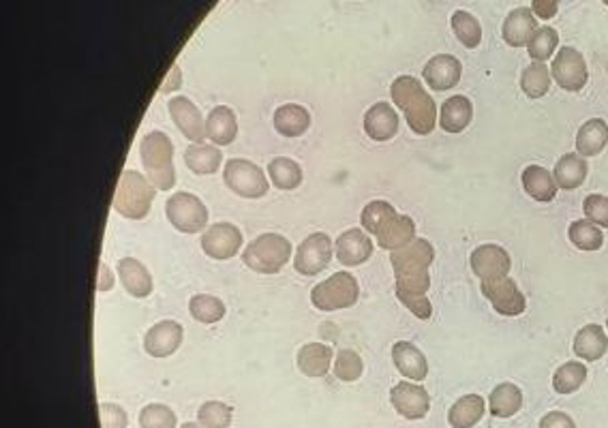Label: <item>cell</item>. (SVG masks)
Instances as JSON below:
<instances>
[{
	"label": "cell",
	"mask_w": 608,
	"mask_h": 428,
	"mask_svg": "<svg viewBox=\"0 0 608 428\" xmlns=\"http://www.w3.org/2000/svg\"><path fill=\"white\" fill-rule=\"evenodd\" d=\"M392 101L403 109L409 129L418 135H428L437 125V106L414 75H398L390 86Z\"/></svg>",
	"instance_id": "6da1fadb"
},
{
	"label": "cell",
	"mask_w": 608,
	"mask_h": 428,
	"mask_svg": "<svg viewBox=\"0 0 608 428\" xmlns=\"http://www.w3.org/2000/svg\"><path fill=\"white\" fill-rule=\"evenodd\" d=\"M142 163L146 167V178L156 189H172L176 184L173 170V144L164 131L153 129L140 142Z\"/></svg>",
	"instance_id": "7a4b0ae2"
},
{
	"label": "cell",
	"mask_w": 608,
	"mask_h": 428,
	"mask_svg": "<svg viewBox=\"0 0 608 428\" xmlns=\"http://www.w3.org/2000/svg\"><path fill=\"white\" fill-rule=\"evenodd\" d=\"M154 195L156 187L144 176V173L136 170H125L120 173L118 184H116L112 206L114 210L123 214V217L144 219L150 212Z\"/></svg>",
	"instance_id": "3957f363"
},
{
	"label": "cell",
	"mask_w": 608,
	"mask_h": 428,
	"mask_svg": "<svg viewBox=\"0 0 608 428\" xmlns=\"http://www.w3.org/2000/svg\"><path fill=\"white\" fill-rule=\"evenodd\" d=\"M289 257H292V242L285 236L275 234V231L259 234L257 238L248 242L245 253H242V259H245L248 268L262 272V274L279 272L287 264Z\"/></svg>",
	"instance_id": "277c9868"
},
{
	"label": "cell",
	"mask_w": 608,
	"mask_h": 428,
	"mask_svg": "<svg viewBox=\"0 0 608 428\" xmlns=\"http://www.w3.org/2000/svg\"><path fill=\"white\" fill-rule=\"evenodd\" d=\"M358 293H360V285H358L356 276L351 272L341 270L311 289V302L320 311H339L354 304Z\"/></svg>",
	"instance_id": "5b68a950"
},
{
	"label": "cell",
	"mask_w": 608,
	"mask_h": 428,
	"mask_svg": "<svg viewBox=\"0 0 608 428\" xmlns=\"http://www.w3.org/2000/svg\"><path fill=\"white\" fill-rule=\"evenodd\" d=\"M165 214L173 228L184 234H195V231L204 229L208 223V208L204 201L189 191H176L170 195L165 201Z\"/></svg>",
	"instance_id": "8992f818"
},
{
	"label": "cell",
	"mask_w": 608,
	"mask_h": 428,
	"mask_svg": "<svg viewBox=\"0 0 608 428\" xmlns=\"http://www.w3.org/2000/svg\"><path fill=\"white\" fill-rule=\"evenodd\" d=\"M223 181L242 198H262L270 189L266 172L248 159H229L225 163Z\"/></svg>",
	"instance_id": "52a82bcc"
},
{
	"label": "cell",
	"mask_w": 608,
	"mask_h": 428,
	"mask_svg": "<svg viewBox=\"0 0 608 428\" xmlns=\"http://www.w3.org/2000/svg\"><path fill=\"white\" fill-rule=\"evenodd\" d=\"M551 73L555 82L567 92H578L587 86L589 71L583 54L575 48H561L553 58Z\"/></svg>",
	"instance_id": "ba28073f"
},
{
	"label": "cell",
	"mask_w": 608,
	"mask_h": 428,
	"mask_svg": "<svg viewBox=\"0 0 608 428\" xmlns=\"http://www.w3.org/2000/svg\"><path fill=\"white\" fill-rule=\"evenodd\" d=\"M332 240L323 231H315V234L306 236V238L298 245L296 257H294V268L300 274H317L322 272L332 259Z\"/></svg>",
	"instance_id": "9c48e42d"
},
{
	"label": "cell",
	"mask_w": 608,
	"mask_h": 428,
	"mask_svg": "<svg viewBox=\"0 0 608 428\" xmlns=\"http://www.w3.org/2000/svg\"><path fill=\"white\" fill-rule=\"evenodd\" d=\"M482 293L491 300L493 309L500 315L517 317L525 313V296L520 292L517 283L510 276H501V279L482 281Z\"/></svg>",
	"instance_id": "30bf717a"
},
{
	"label": "cell",
	"mask_w": 608,
	"mask_h": 428,
	"mask_svg": "<svg viewBox=\"0 0 608 428\" xmlns=\"http://www.w3.org/2000/svg\"><path fill=\"white\" fill-rule=\"evenodd\" d=\"M242 231L234 223H212L201 234V248L214 259H229L239 253Z\"/></svg>",
	"instance_id": "8fae6325"
},
{
	"label": "cell",
	"mask_w": 608,
	"mask_h": 428,
	"mask_svg": "<svg viewBox=\"0 0 608 428\" xmlns=\"http://www.w3.org/2000/svg\"><path fill=\"white\" fill-rule=\"evenodd\" d=\"M167 109H170L172 120L176 123L178 129L184 133V137H189L193 144H200L206 137V120L201 116L200 107L195 106L189 97L184 95H176L172 97L170 103H167Z\"/></svg>",
	"instance_id": "7c38bea8"
},
{
	"label": "cell",
	"mask_w": 608,
	"mask_h": 428,
	"mask_svg": "<svg viewBox=\"0 0 608 428\" xmlns=\"http://www.w3.org/2000/svg\"><path fill=\"white\" fill-rule=\"evenodd\" d=\"M469 262H472L473 274H478L482 281H493L501 279V276H508L510 265H512L508 251L500 245H480L472 251Z\"/></svg>",
	"instance_id": "4fadbf2b"
},
{
	"label": "cell",
	"mask_w": 608,
	"mask_h": 428,
	"mask_svg": "<svg viewBox=\"0 0 608 428\" xmlns=\"http://www.w3.org/2000/svg\"><path fill=\"white\" fill-rule=\"evenodd\" d=\"M390 401L395 405V409L403 418L407 420H422L428 414V392L418 384H411V381H401L392 387Z\"/></svg>",
	"instance_id": "5bb4252c"
},
{
	"label": "cell",
	"mask_w": 608,
	"mask_h": 428,
	"mask_svg": "<svg viewBox=\"0 0 608 428\" xmlns=\"http://www.w3.org/2000/svg\"><path fill=\"white\" fill-rule=\"evenodd\" d=\"M182 334L184 330L178 321L173 320L156 321L154 326H150L146 337H144V347H146L150 356L165 358L181 347Z\"/></svg>",
	"instance_id": "9a60e30c"
},
{
	"label": "cell",
	"mask_w": 608,
	"mask_h": 428,
	"mask_svg": "<svg viewBox=\"0 0 608 428\" xmlns=\"http://www.w3.org/2000/svg\"><path fill=\"white\" fill-rule=\"evenodd\" d=\"M435 259V248L426 238H414L409 245H405L397 251H392L390 262L395 268V274L398 272H414V270H428V265Z\"/></svg>",
	"instance_id": "2e32d148"
},
{
	"label": "cell",
	"mask_w": 608,
	"mask_h": 428,
	"mask_svg": "<svg viewBox=\"0 0 608 428\" xmlns=\"http://www.w3.org/2000/svg\"><path fill=\"white\" fill-rule=\"evenodd\" d=\"M463 73L461 60L453 54H437L426 62L422 69L425 82L431 86L433 90H448L459 84Z\"/></svg>",
	"instance_id": "e0dca14e"
},
{
	"label": "cell",
	"mask_w": 608,
	"mask_h": 428,
	"mask_svg": "<svg viewBox=\"0 0 608 428\" xmlns=\"http://www.w3.org/2000/svg\"><path fill=\"white\" fill-rule=\"evenodd\" d=\"M334 251H337V259L343 265H358L364 264L373 253V240L364 229L351 228L345 229L334 242Z\"/></svg>",
	"instance_id": "ac0fdd59"
},
{
	"label": "cell",
	"mask_w": 608,
	"mask_h": 428,
	"mask_svg": "<svg viewBox=\"0 0 608 428\" xmlns=\"http://www.w3.org/2000/svg\"><path fill=\"white\" fill-rule=\"evenodd\" d=\"M364 131L375 142H388L397 135L398 131V114L395 107L386 101L373 103L367 112H364Z\"/></svg>",
	"instance_id": "d6986e66"
},
{
	"label": "cell",
	"mask_w": 608,
	"mask_h": 428,
	"mask_svg": "<svg viewBox=\"0 0 608 428\" xmlns=\"http://www.w3.org/2000/svg\"><path fill=\"white\" fill-rule=\"evenodd\" d=\"M536 31H538V20L536 15L531 14L529 7H517L510 11L501 28L503 39H506V43L512 45V48H523V45L529 43V39L534 37Z\"/></svg>",
	"instance_id": "ffe728a7"
},
{
	"label": "cell",
	"mask_w": 608,
	"mask_h": 428,
	"mask_svg": "<svg viewBox=\"0 0 608 428\" xmlns=\"http://www.w3.org/2000/svg\"><path fill=\"white\" fill-rule=\"evenodd\" d=\"M392 360H395L398 373L411 381L426 379L428 362L422 351L409 340H397L392 345Z\"/></svg>",
	"instance_id": "44dd1931"
},
{
	"label": "cell",
	"mask_w": 608,
	"mask_h": 428,
	"mask_svg": "<svg viewBox=\"0 0 608 428\" xmlns=\"http://www.w3.org/2000/svg\"><path fill=\"white\" fill-rule=\"evenodd\" d=\"M239 133V120H236L234 109L228 106H217L210 109L206 118V137L217 146H228L236 140Z\"/></svg>",
	"instance_id": "7402d4cb"
},
{
	"label": "cell",
	"mask_w": 608,
	"mask_h": 428,
	"mask_svg": "<svg viewBox=\"0 0 608 428\" xmlns=\"http://www.w3.org/2000/svg\"><path fill=\"white\" fill-rule=\"evenodd\" d=\"M116 270H118L120 281H123L125 289L131 293V296L144 298L153 292V276H150L148 268L140 262V259L136 257L118 259Z\"/></svg>",
	"instance_id": "603a6c76"
},
{
	"label": "cell",
	"mask_w": 608,
	"mask_h": 428,
	"mask_svg": "<svg viewBox=\"0 0 608 428\" xmlns=\"http://www.w3.org/2000/svg\"><path fill=\"white\" fill-rule=\"evenodd\" d=\"M473 118V106L465 95L448 97L439 109V125L448 133L465 131Z\"/></svg>",
	"instance_id": "cb8c5ba5"
},
{
	"label": "cell",
	"mask_w": 608,
	"mask_h": 428,
	"mask_svg": "<svg viewBox=\"0 0 608 428\" xmlns=\"http://www.w3.org/2000/svg\"><path fill=\"white\" fill-rule=\"evenodd\" d=\"M606 351H608V337L604 328L598 326V323H589V326H583L578 330L575 337V354L581 358V360L595 362L600 360Z\"/></svg>",
	"instance_id": "d4e9b609"
},
{
	"label": "cell",
	"mask_w": 608,
	"mask_h": 428,
	"mask_svg": "<svg viewBox=\"0 0 608 428\" xmlns=\"http://www.w3.org/2000/svg\"><path fill=\"white\" fill-rule=\"evenodd\" d=\"M587 172H589L587 161H585L581 154L570 153V154H564V157L555 163L553 178L559 189L572 191V189L581 187V184L585 182V178H587Z\"/></svg>",
	"instance_id": "484cf974"
},
{
	"label": "cell",
	"mask_w": 608,
	"mask_h": 428,
	"mask_svg": "<svg viewBox=\"0 0 608 428\" xmlns=\"http://www.w3.org/2000/svg\"><path fill=\"white\" fill-rule=\"evenodd\" d=\"M608 144V125L602 118L587 120L576 135V154L581 157H595Z\"/></svg>",
	"instance_id": "4316f807"
},
{
	"label": "cell",
	"mask_w": 608,
	"mask_h": 428,
	"mask_svg": "<svg viewBox=\"0 0 608 428\" xmlns=\"http://www.w3.org/2000/svg\"><path fill=\"white\" fill-rule=\"evenodd\" d=\"M523 187L529 198L536 201H551L557 195V182H555L553 173L544 170L542 165H529L523 170Z\"/></svg>",
	"instance_id": "83f0119b"
},
{
	"label": "cell",
	"mask_w": 608,
	"mask_h": 428,
	"mask_svg": "<svg viewBox=\"0 0 608 428\" xmlns=\"http://www.w3.org/2000/svg\"><path fill=\"white\" fill-rule=\"evenodd\" d=\"M332 364V349L323 343H306L298 351V368L306 377H323Z\"/></svg>",
	"instance_id": "f1b7e54d"
},
{
	"label": "cell",
	"mask_w": 608,
	"mask_h": 428,
	"mask_svg": "<svg viewBox=\"0 0 608 428\" xmlns=\"http://www.w3.org/2000/svg\"><path fill=\"white\" fill-rule=\"evenodd\" d=\"M486 412V403L480 395H465L456 401L448 412V422L453 428L476 426Z\"/></svg>",
	"instance_id": "f546056e"
},
{
	"label": "cell",
	"mask_w": 608,
	"mask_h": 428,
	"mask_svg": "<svg viewBox=\"0 0 608 428\" xmlns=\"http://www.w3.org/2000/svg\"><path fill=\"white\" fill-rule=\"evenodd\" d=\"M311 114L309 109L300 106V103H285V106L276 107L275 112V129L285 137L300 135L309 129Z\"/></svg>",
	"instance_id": "4dcf8cb0"
},
{
	"label": "cell",
	"mask_w": 608,
	"mask_h": 428,
	"mask_svg": "<svg viewBox=\"0 0 608 428\" xmlns=\"http://www.w3.org/2000/svg\"><path fill=\"white\" fill-rule=\"evenodd\" d=\"M375 238H378V245L381 248H390V251H397V248L409 245V242L416 238L414 219L407 217V214H398V217L392 219Z\"/></svg>",
	"instance_id": "1f68e13d"
},
{
	"label": "cell",
	"mask_w": 608,
	"mask_h": 428,
	"mask_svg": "<svg viewBox=\"0 0 608 428\" xmlns=\"http://www.w3.org/2000/svg\"><path fill=\"white\" fill-rule=\"evenodd\" d=\"M523 407V392L514 384H500L491 392L489 409L495 418H512Z\"/></svg>",
	"instance_id": "d6a6232c"
},
{
	"label": "cell",
	"mask_w": 608,
	"mask_h": 428,
	"mask_svg": "<svg viewBox=\"0 0 608 428\" xmlns=\"http://www.w3.org/2000/svg\"><path fill=\"white\" fill-rule=\"evenodd\" d=\"M223 161V153L214 144H191L184 150V163L195 173H212L219 170Z\"/></svg>",
	"instance_id": "836d02e7"
},
{
	"label": "cell",
	"mask_w": 608,
	"mask_h": 428,
	"mask_svg": "<svg viewBox=\"0 0 608 428\" xmlns=\"http://www.w3.org/2000/svg\"><path fill=\"white\" fill-rule=\"evenodd\" d=\"M397 217H398L397 208L392 206L390 201L373 200V201H369V204L362 208L360 223H362V228L369 231V234L378 236L379 231L384 229L386 225L390 223L392 219H397Z\"/></svg>",
	"instance_id": "e575fe53"
},
{
	"label": "cell",
	"mask_w": 608,
	"mask_h": 428,
	"mask_svg": "<svg viewBox=\"0 0 608 428\" xmlns=\"http://www.w3.org/2000/svg\"><path fill=\"white\" fill-rule=\"evenodd\" d=\"M270 181L279 189H296L303 182V167L289 157H275L268 163Z\"/></svg>",
	"instance_id": "d590c367"
},
{
	"label": "cell",
	"mask_w": 608,
	"mask_h": 428,
	"mask_svg": "<svg viewBox=\"0 0 608 428\" xmlns=\"http://www.w3.org/2000/svg\"><path fill=\"white\" fill-rule=\"evenodd\" d=\"M520 86L529 99H540L551 88V71L544 62H531L520 75Z\"/></svg>",
	"instance_id": "8d00e7d4"
},
{
	"label": "cell",
	"mask_w": 608,
	"mask_h": 428,
	"mask_svg": "<svg viewBox=\"0 0 608 428\" xmlns=\"http://www.w3.org/2000/svg\"><path fill=\"white\" fill-rule=\"evenodd\" d=\"M567 238L581 251H600L602 245H604V234H602L598 225L587 221V219L572 223L570 229H567Z\"/></svg>",
	"instance_id": "74e56055"
},
{
	"label": "cell",
	"mask_w": 608,
	"mask_h": 428,
	"mask_svg": "<svg viewBox=\"0 0 608 428\" xmlns=\"http://www.w3.org/2000/svg\"><path fill=\"white\" fill-rule=\"evenodd\" d=\"M453 31L459 42L465 45V48H478L480 42H482V26H480L478 17L472 15L469 11H454L453 14Z\"/></svg>",
	"instance_id": "f35d334b"
},
{
	"label": "cell",
	"mask_w": 608,
	"mask_h": 428,
	"mask_svg": "<svg viewBox=\"0 0 608 428\" xmlns=\"http://www.w3.org/2000/svg\"><path fill=\"white\" fill-rule=\"evenodd\" d=\"M585 379H587V367L583 362H566L555 371L553 387L557 395H570L585 384Z\"/></svg>",
	"instance_id": "ab89813d"
},
{
	"label": "cell",
	"mask_w": 608,
	"mask_h": 428,
	"mask_svg": "<svg viewBox=\"0 0 608 428\" xmlns=\"http://www.w3.org/2000/svg\"><path fill=\"white\" fill-rule=\"evenodd\" d=\"M189 311L198 321L214 323L225 315V304L221 298L210 296V293H198L189 300Z\"/></svg>",
	"instance_id": "60d3db41"
},
{
	"label": "cell",
	"mask_w": 608,
	"mask_h": 428,
	"mask_svg": "<svg viewBox=\"0 0 608 428\" xmlns=\"http://www.w3.org/2000/svg\"><path fill=\"white\" fill-rule=\"evenodd\" d=\"M559 43V34L551 26H542L534 33V37L527 43V51L534 58V62H544L555 54Z\"/></svg>",
	"instance_id": "b9f144b4"
},
{
	"label": "cell",
	"mask_w": 608,
	"mask_h": 428,
	"mask_svg": "<svg viewBox=\"0 0 608 428\" xmlns=\"http://www.w3.org/2000/svg\"><path fill=\"white\" fill-rule=\"evenodd\" d=\"M231 407L221 401H206L200 407L198 420L204 428H228L231 424Z\"/></svg>",
	"instance_id": "7bdbcfd3"
},
{
	"label": "cell",
	"mask_w": 608,
	"mask_h": 428,
	"mask_svg": "<svg viewBox=\"0 0 608 428\" xmlns=\"http://www.w3.org/2000/svg\"><path fill=\"white\" fill-rule=\"evenodd\" d=\"M142 428H176V414L164 403H150L140 412Z\"/></svg>",
	"instance_id": "ee69618b"
},
{
	"label": "cell",
	"mask_w": 608,
	"mask_h": 428,
	"mask_svg": "<svg viewBox=\"0 0 608 428\" xmlns=\"http://www.w3.org/2000/svg\"><path fill=\"white\" fill-rule=\"evenodd\" d=\"M364 371L362 358L354 349H341L334 358V375L341 381H358Z\"/></svg>",
	"instance_id": "f6af8a7d"
},
{
	"label": "cell",
	"mask_w": 608,
	"mask_h": 428,
	"mask_svg": "<svg viewBox=\"0 0 608 428\" xmlns=\"http://www.w3.org/2000/svg\"><path fill=\"white\" fill-rule=\"evenodd\" d=\"M431 287V274L428 270L398 272L397 274V293H416V296H426Z\"/></svg>",
	"instance_id": "bcb514c9"
},
{
	"label": "cell",
	"mask_w": 608,
	"mask_h": 428,
	"mask_svg": "<svg viewBox=\"0 0 608 428\" xmlns=\"http://www.w3.org/2000/svg\"><path fill=\"white\" fill-rule=\"evenodd\" d=\"M585 217L594 225L598 223L602 228H608V198L604 195H589L583 204Z\"/></svg>",
	"instance_id": "7dc6e473"
},
{
	"label": "cell",
	"mask_w": 608,
	"mask_h": 428,
	"mask_svg": "<svg viewBox=\"0 0 608 428\" xmlns=\"http://www.w3.org/2000/svg\"><path fill=\"white\" fill-rule=\"evenodd\" d=\"M101 428H126V414L120 405L116 403H101L99 405Z\"/></svg>",
	"instance_id": "c3c4849f"
},
{
	"label": "cell",
	"mask_w": 608,
	"mask_h": 428,
	"mask_svg": "<svg viewBox=\"0 0 608 428\" xmlns=\"http://www.w3.org/2000/svg\"><path fill=\"white\" fill-rule=\"evenodd\" d=\"M397 298L407 306L411 313H414L416 317H420V320H428V317L433 315L431 300H428L426 296H416V293H397Z\"/></svg>",
	"instance_id": "681fc988"
},
{
	"label": "cell",
	"mask_w": 608,
	"mask_h": 428,
	"mask_svg": "<svg viewBox=\"0 0 608 428\" xmlns=\"http://www.w3.org/2000/svg\"><path fill=\"white\" fill-rule=\"evenodd\" d=\"M540 428H576L575 420L564 412H551L540 420Z\"/></svg>",
	"instance_id": "f907efd6"
},
{
	"label": "cell",
	"mask_w": 608,
	"mask_h": 428,
	"mask_svg": "<svg viewBox=\"0 0 608 428\" xmlns=\"http://www.w3.org/2000/svg\"><path fill=\"white\" fill-rule=\"evenodd\" d=\"M557 0H534V5H531V14L540 15L542 20H551L557 14Z\"/></svg>",
	"instance_id": "816d5d0a"
},
{
	"label": "cell",
	"mask_w": 608,
	"mask_h": 428,
	"mask_svg": "<svg viewBox=\"0 0 608 428\" xmlns=\"http://www.w3.org/2000/svg\"><path fill=\"white\" fill-rule=\"evenodd\" d=\"M114 285V274H112V268L106 262L99 264V279H97V289L99 292H108V289H112Z\"/></svg>",
	"instance_id": "f5cc1de1"
},
{
	"label": "cell",
	"mask_w": 608,
	"mask_h": 428,
	"mask_svg": "<svg viewBox=\"0 0 608 428\" xmlns=\"http://www.w3.org/2000/svg\"><path fill=\"white\" fill-rule=\"evenodd\" d=\"M182 82V73H181V69H178L176 65L172 67V71L170 75H167V78L164 79V84H161V90L164 92H170L173 88H178V86H181Z\"/></svg>",
	"instance_id": "db71d44e"
},
{
	"label": "cell",
	"mask_w": 608,
	"mask_h": 428,
	"mask_svg": "<svg viewBox=\"0 0 608 428\" xmlns=\"http://www.w3.org/2000/svg\"><path fill=\"white\" fill-rule=\"evenodd\" d=\"M181 428H204V426L195 424V422H184V424H181Z\"/></svg>",
	"instance_id": "11a10c76"
}]
</instances>
